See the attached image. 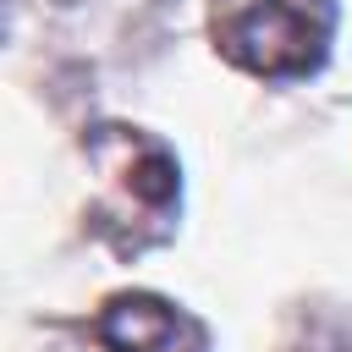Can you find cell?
<instances>
[{
    "mask_svg": "<svg viewBox=\"0 0 352 352\" xmlns=\"http://www.w3.org/2000/svg\"><path fill=\"white\" fill-rule=\"evenodd\" d=\"M324 33L330 16L319 6H297V0H258L248 6L231 28H226V50L231 60H242L248 72H308L324 55Z\"/></svg>",
    "mask_w": 352,
    "mask_h": 352,
    "instance_id": "cell-1",
    "label": "cell"
},
{
    "mask_svg": "<svg viewBox=\"0 0 352 352\" xmlns=\"http://www.w3.org/2000/svg\"><path fill=\"white\" fill-rule=\"evenodd\" d=\"M99 336L116 352H198L204 346L198 330L176 308H165L154 297H121V302H110L104 319H99Z\"/></svg>",
    "mask_w": 352,
    "mask_h": 352,
    "instance_id": "cell-2",
    "label": "cell"
},
{
    "mask_svg": "<svg viewBox=\"0 0 352 352\" xmlns=\"http://www.w3.org/2000/svg\"><path fill=\"white\" fill-rule=\"evenodd\" d=\"M297 352H352V324H346V319H330V324L308 330V341H302Z\"/></svg>",
    "mask_w": 352,
    "mask_h": 352,
    "instance_id": "cell-3",
    "label": "cell"
}]
</instances>
